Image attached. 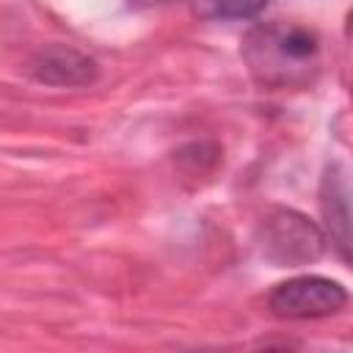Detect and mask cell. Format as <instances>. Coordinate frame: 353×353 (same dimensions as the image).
Returning <instances> with one entry per match:
<instances>
[{
	"mask_svg": "<svg viewBox=\"0 0 353 353\" xmlns=\"http://www.w3.org/2000/svg\"><path fill=\"white\" fill-rule=\"evenodd\" d=\"M243 61L265 88H303L320 66V39L295 22H262L243 41Z\"/></svg>",
	"mask_w": 353,
	"mask_h": 353,
	"instance_id": "cell-1",
	"label": "cell"
},
{
	"mask_svg": "<svg viewBox=\"0 0 353 353\" xmlns=\"http://www.w3.org/2000/svg\"><path fill=\"white\" fill-rule=\"evenodd\" d=\"M259 248L270 262L281 268H298L323 256L325 234L306 215L276 207L259 223Z\"/></svg>",
	"mask_w": 353,
	"mask_h": 353,
	"instance_id": "cell-2",
	"label": "cell"
},
{
	"mask_svg": "<svg viewBox=\"0 0 353 353\" xmlns=\"http://www.w3.org/2000/svg\"><path fill=\"white\" fill-rule=\"evenodd\" d=\"M347 303V292L339 281L325 276H295L276 284L268 295V306L281 320H317L336 314Z\"/></svg>",
	"mask_w": 353,
	"mask_h": 353,
	"instance_id": "cell-3",
	"label": "cell"
},
{
	"mask_svg": "<svg viewBox=\"0 0 353 353\" xmlns=\"http://www.w3.org/2000/svg\"><path fill=\"white\" fill-rule=\"evenodd\" d=\"M30 74L50 85H88L97 77V63L69 44H50L33 55Z\"/></svg>",
	"mask_w": 353,
	"mask_h": 353,
	"instance_id": "cell-4",
	"label": "cell"
},
{
	"mask_svg": "<svg viewBox=\"0 0 353 353\" xmlns=\"http://www.w3.org/2000/svg\"><path fill=\"white\" fill-rule=\"evenodd\" d=\"M320 207L331 232V243H336L339 254L347 256V182L339 165H328L323 176Z\"/></svg>",
	"mask_w": 353,
	"mask_h": 353,
	"instance_id": "cell-5",
	"label": "cell"
},
{
	"mask_svg": "<svg viewBox=\"0 0 353 353\" xmlns=\"http://www.w3.org/2000/svg\"><path fill=\"white\" fill-rule=\"evenodd\" d=\"M268 3L270 0H201V14L212 19H248Z\"/></svg>",
	"mask_w": 353,
	"mask_h": 353,
	"instance_id": "cell-6",
	"label": "cell"
}]
</instances>
